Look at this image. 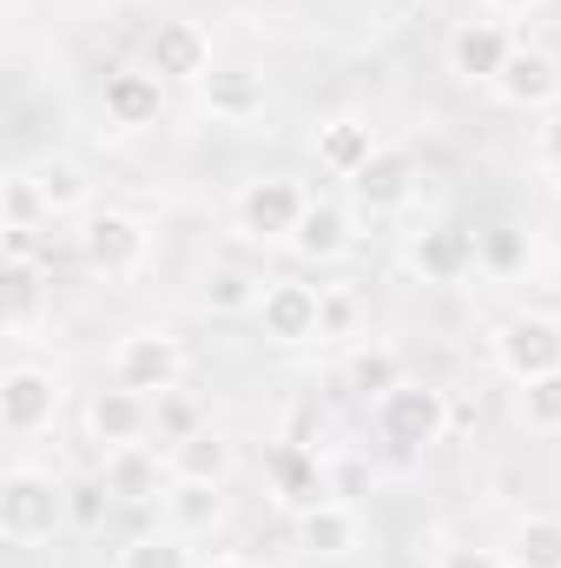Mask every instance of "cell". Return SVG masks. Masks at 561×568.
<instances>
[{"label": "cell", "instance_id": "cell-1", "mask_svg": "<svg viewBox=\"0 0 561 568\" xmlns=\"http://www.w3.org/2000/svg\"><path fill=\"white\" fill-rule=\"evenodd\" d=\"M73 523V503H67V483L40 463H13L0 476V542L7 549H40L53 542L60 529Z\"/></svg>", "mask_w": 561, "mask_h": 568}, {"label": "cell", "instance_id": "cell-2", "mask_svg": "<svg viewBox=\"0 0 561 568\" xmlns=\"http://www.w3.org/2000/svg\"><path fill=\"white\" fill-rule=\"evenodd\" d=\"M73 245H80V265L93 278L126 284V278H140L145 258H152V225H145L140 212H126V205H93L80 219Z\"/></svg>", "mask_w": 561, "mask_h": 568}, {"label": "cell", "instance_id": "cell-3", "mask_svg": "<svg viewBox=\"0 0 561 568\" xmlns=\"http://www.w3.org/2000/svg\"><path fill=\"white\" fill-rule=\"evenodd\" d=\"M304 212H310V192H304L297 179H284V172L245 179L238 199H232V225H238L252 245H290L297 225H304Z\"/></svg>", "mask_w": 561, "mask_h": 568}, {"label": "cell", "instance_id": "cell-4", "mask_svg": "<svg viewBox=\"0 0 561 568\" xmlns=\"http://www.w3.org/2000/svg\"><path fill=\"white\" fill-rule=\"evenodd\" d=\"M489 351L509 384H536V377L561 371V317L555 311H509L489 331Z\"/></svg>", "mask_w": 561, "mask_h": 568}, {"label": "cell", "instance_id": "cell-5", "mask_svg": "<svg viewBox=\"0 0 561 568\" xmlns=\"http://www.w3.org/2000/svg\"><path fill=\"white\" fill-rule=\"evenodd\" d=\"M377 436H384L397 456H422V449H436V443L449 436V390L404 377V384L377 404Z\"/></svg>", "mask_w": 561, "mask_h": 568}, {"label": "cell", "instance_id": "cell-6", "mask_svg": "<svg viewBox=\"0 0 561 568\" xmlns=\"http://www.w3.org/2000/svg\"><path fill=\"white\" fill-rule=\"evenodd\" d=\"M113 384H126V390H140V397L178 390V384H185V344H178V331H165V324L126 331L120 351H113Z\"/></svg>", "mask_w": 561, "mask_h": 568}, {"label": "cell", "instance_id": "cell-7", "mask_svg": "<svg viewBox=\"0 0 561 568\" xmlns=\"http://www.w3.org/2000/svg\"><path fill=\"white\" fill-rule=\"evenodd\" d=\"M258 331H265V344H278V351H297V344H324V284L310 278H272L265 284V297H258Z\"/></svg>", "mask_w": 561, "mask_h": 568}, {"label": "cell", "instance_id": "cell-8", "mask_svg": "<svg viewBox=\"0 0 561 568\" xmlns=\"http://www.w3.org/2000/svg\"><path fill=\"white\" fill-rule=\"evenodd\" d=\"M509 53H516V33H509L496 13H469V20H456L449 40H442V60H449V73H456L462 87H496L502 67H509Z\"/></svg>", "mask_w": 561, "mask_h": 568}, {"label": "cell", "instance_id": "cell-9", "mask_svg": "<svg viewBox=\"0 0 561 568\" xmlns=\"http://www.w3.org/2000/svg\"><path fill=\"white\" fill-rule=\"evenodd\" d=\"M60 417V377L47 364H7L0 371V429L13 443H33Z\"/></svg>", "mask_w": 561, "mask_h": 568}, {"label": "cell", "instance_id": "cell-10", "mask_svg": "<svg viewBox=\"0 0 561 568\" xmlns=\"http://www.w3.org/2000/svg\"><path fill=\"white\" fill-rule=\"evenodd\" d=\"M145 73H159L165 87L172 80H185V87H198L205 73H212V33L198 27V20H159L152 33H145V60H140Z\"/></svg>", "mask_w": 561, "mask_h": 568}, {"label": "cell", "instance_id": "cell-11", "mask_svg": "<svg viewBox=\"0 0 561 568\" xmlns=\"http://www.w3.org/2000/svg\"><path fill=\"white\" fill-rule=\"evenodd\" d=\"M502 106H516V113H555L561 106V60L549 47H529V40H516V53H509V67H502V80L489 87Z\"/></svg>", "mask_w": 561, "mask_h": 568}, {"label": "cell", "instance_id": "cell-12", "mask_svg": "<svg viewBox=\"0 0 561 568\" xmlns=\"http://www.w3.org/2000/svg\"><path fill=\"white\" fill-rule=\"evenodd\" d=\"M100 483L113 489V503L126 509H159L165 489H172V463L152 449V443H133V449H106L100 456Z\"/></svg>", "mask_w": 561, "mask_h": 568}, {"label": "cell", "instance_id": "cell-13", "mask_svg": "<svg viewBox=\"0 0 561 568\" xmlns=\"http://www.w3.org/2000/svg\"><path fill=\"white\" fill-rule=\"evenodd\" d=\"M80 424H86V443H93L100 456H106V449H133V443H145V436H152V397L126 390V384L93 390Z\"/></svg>", "mask_w": 561, "mask_h": 568}, {"label": "cell", "instance_id": "cell-14", "mask_svg": "<svg viewBox=\"0 0 561 568\" xmlns=\"http://www.w3.org/2000/svg\"><path fill=\"white\" fill-rule=\"evenodd\" d=\"M476 265H482V252H476V232L469 225L436 219V225H422L417 239H410V272L422 284H462Z\"/></svg>", "mask_w": 561, "mask_h": 568}, {"label": "cell", "instance_id": "cell-15", "mask_svg": "<svg viewBox=\"0 0 561 568\" xmlns=\"http://www.w3.org/2000/svg\"><path fill=\"white\" fill-rule=\"evenodd\" d=\"M350 199H357V212H370V219L404 212V205L417 199V159H410L404 145H377V159L350 179Z\"/></svg>", "mask_w": 561, "mask_h": 568}, {"label": "cell", "instance_id": "cell-16", "mask_svg": "<svg viewBox=\"0 0 561 568\" xmlns=\"http://www.w3.org/2000/svg\"><path fill=\"white\" fill-rule=\"evenodd\" d=\"M100 113H106V126H120V133H145V126H159V113H165V80L145 73V67H120V73H106V87H100Z\"/></svg>", "mask_w": 561, "mask_h": 568}, {"label": "cell", "instance_id": "cell-17", "mask_svg": "<svg viewBox=\"0 0 561 568\" xmlns=\"http://www.w3.org/2000/svg\"><path fill=\"white\" fill-rule=\"evenodd\" d=\"M297 549L304 556H324V562H344V556H357L364 549V516H357V503H310V509H297Z\"/></svg>", "mask_w": 561, "mask_h": 568}, {"label": "cell", "instance_id": "cell-18", "mask_svg": "<svg viewBox=\"0 0 561 568\" xmlns=\"http://www.w3.org/2000/svg\"><path fill=\"white\" fill-rule=\"evenodd\" d=\"M198 106H205L218 126H245V120H258V113L272 106V93H265V80L245 73V67H212V73L198 80Z\"/></svg>", "mask_w": 561, "mask_h": 568}, {"label": "cell", "instance_id": "cell-19", "mask_svg": "<svg viewBox=\"0 0 561 568\" xmlns=\"http://www.w3.org/2000/svg\"><path fill=\"white\" fill-rule=\"evenodd\" d=\"M272 496H278L284 509H310V503H330L324 449H304V443H278V449H272Z\"/></svg>", "mask_w": 561, "mask_h": 568}, {"label": "cell", "instance_id": "cell-20", "mask_svg": "<svg viewBox=\"0 0 561 568\" xmlns=\"http://www.w3.org/2000/svg\"><path fill=\"white\" fill-rule=\"evenodd\" d=\"M350 245H357L350 212H344L337 199H317V192H310V212H304V225H297L290 252H297L304 265H337V258H350Z\"/></svg>", "mask_w": 561, "mask_h": 568}, {"label": "cell", "instance_id": "cell-21", "mask_svg": "<svg viewBox=\"0 0 561 568\" xmlns=\"http://www.w3.org/2000/svg\"><path fill=\"white\" fill-rule=\"evenodd\" d=\"M310 152H317V165L330 172V179H357L370 159H377V133L364 126V120H350V113H337V120H324L317 133H310Z\"/></svg>", "mask_w": 561, "mask_h": 568}, {"label": "cell", "instance_id": "cell-22", "mask_svg": "<svg viewBox=\"0 0 561 568\" xmlns=\"http://www.w3.org/2000/svg\"><path fill=\"white\" fill-rule=\"evenodd\" d=\"M27 179H33V192H40L47 219H73V212H86V199H93L86 165H80V159H67V152H40V159L27 165Z\"/></svg>", "mask_w": 561, "mask_h": 568}, {"label": "cell", "instance_id": "cell-23", "mask_svg": "<svg viewBox=\"0 0 561 568\" xmlns=\"http://www.w3.org/2000/svg\"><path fill=\"white\" fill-rule=\"evenodd\" d=\"M159 509H165V529H178L192 542V536H212L232 516V496H225V483H178L172 476V489H165Z\"/></svg>", "mask_w": 561, "mask_h": 568}, {"label": "cell", "instance_id": "cell-24", "mask_svg": "<svg viewBox=\"0 0 561 568\" xmlns=\"http://www.w3.org/2000/svg\"><path fill=\"white\" fill-rule=\"evenodd\" d=\"M165 463H172V476L178 483H232V469H238V443L225 436V429H198V436H185V443H165Z\"/></svg>", "mask_w": 561, "mask_h": 568}, {"label": "cell", "instance_id": "cell-25", "mask_svg": "<svg viewBox=\"0 0 561 568\" xmlns=\"http://www.w3.org/2000/svg\"><path fill=\"white\" fill-rule=\"evenodd\" d=\"M265 272H252V265H212L205 278H198V304L212 311V317H252L258 311V297H265Z\"/></svg>", "mask_w": 561, "mask_h": 568}, {"label": "cell", "instance_id": "cell-26", "mask_svg": "<svg viewBox=\"0 0 561 568\" xmlns=\"http://www.w3.org/2000/svg\"><path fill=\"white\" fill-rule=\"evenodd\" d=\"M397 384H404V357H397L390 344H357V351L344 357V390H350L357 404H370V410H377Z\"/></svg>", "mask_w": 561, "mask_h": 568}, {"label": "cell", "instance_id": "cell-27", "mask_svg": "<svg viewBox=\"0 0 561 568\" xmlns=\"http://www.w3.org/2000/svg\"><path fill=\"white\" fill-rule=\"evenodd\" d=\"M0 284H7V331L27 337L40 324V311H47V265L40 258H13L0 272Z\"/></svg>", "mask_w": 561, "mask_h": 568}, {"label": "cell", "instance_id": "cell-28", "mask_svg": "<svg viewBox=\"0 0 561 568\" xmlns=\"http://www.w3.org/2000/svg\"><path fill=\"white\" fill-rule=\"evenodd\" d=\"M502 556L509 568H561V516H516Z\"/></svg>", "mask_w": 561, "mask_h": 568}, {"label": "cell", "instance_id": "cell-29", "mask_svg": "<svg viewBox=\"0 0 561 568\" xmlns=\"http://www.w3.org/2000/svg\"><path fill=\"white\" fill-rule=\"evenodd\" d=\"M113 568H198V556L185 549L178 529H145V536H133V542H120Z\"/></svg>", "mask_w": 561, "mask_h": 568}, {"label": "cell", "instance_id": "cell-30", "mask_svg": "<svg viewBox=\"0 0 561 568\" xmlns=\"http://www.w3.org/2000/svg\"><path fill=\"white\" fill-rule=\"evenodd\" d=\"M516 417L529 436H561V371L536 377V384H516Z\"/></svg>", "mask_w": 561, "mask_h": 568}, {"label": "cell", "instance_id": "cell-31", "mask_svg": "<svg viewBox=\"0 0 561 568\" xmlns=\"http://www.w3.org/2000/svg\"><path fill=\"white\" fill-rule=\"evenodd\" d=\"M476 252H482V272H496V278H522L536 245H529L522 225H489V232H476Z\"/></svg>", "mask_w": 561, "mask_h": 568}, {"label": "cell", "instance_id": "cell-32", "mask_svg": "<svg viewBox=\"0 0 561 568\" xmlns=\"http://www.w3.org/2000/svg\"><path fill=\"white\" fill-rule=\"evenodd\" d=\"M198 429H205V410H198L192 390L152 397V436H159V443H185V436H198Z\"/></svg>", "mask_w": 561, "mask_h": 568}, {"label": "cell", "instance_id": "cell-33", "mask_svg": "<svg viewBox=\"0 0 561 568\" xmlns=\"http://www.w3.org/2000/svg\"><path fill=\"white\" fill-rule=\"evenodd\" d=\"M0 199H7V225H20V232L53 225V219H47V205H40V192H33V179H27V165H13V172L0 179Z\"/></svg>", "mask_w": 561, "mask_h": 568}, {"label": "cell", "instance_id": "cell-34", "mask_svg": "<svg viewBox=\"0 0 561 568\" xmlns=\"http://www.w3.org/2000/svg\"><path fill=\"white\" fill-rule=\"evenodd\" d=\"M364 331V297L350 284H324V344H350Z\"/></svg>", "mask_w": 561, "mask_h": 568}, {"label": "cell", "instance_id": "cell-35", "mask_svg": "<svg viewBox=\"0 0 561 568\" xmlns=\"http://www.w3.org/2000/svg\"><path fill=\"white\" fill-rule=\"evenodd\" d=\"M67 503H73V523H80V529H93V523L113 509V489H106V483H100V469H93L86 483H67Z\"/></svg>", "mask_w": 561, "mask_h": 568}, {"label": "cell", "instance_id": "cell-36", "mask_svg": "<svg viewBox=\"0 0 561 568\" xmlns=\"http://www.w3.org/2000/svg\"><path fill=\"white\" fill-rule=\"evenodd\" d=\"M529 159H536L549 179L561 172V106H555V113H542V120L529 126Z\"/></svg>", "mask_w": 561, "mask_h": 568}, {"label": "cell", "instance_id": "cell-37", "mask_svg": "<svg viewBox=\"0 0 561 568\" xmlns=\"http://www.w3.org/2000/svg\"><path fill=\"white\" fill-rule=\"evenodd\" d=\"M324 476H330V496H337V503H357L364 483H370V469L350 463V456H324Z\"/></svg>", "mask_w": 561, "mask_h": 568}, {"label": "cell", "instance_id": "cell-38", "mask_svg": "<svg viewBox=\"0 0 561 568\" xmlns=\"http://www.w3.org/2000/svg\"><path fill=\"white\" fill-rule=\"evenodd\" d=\"M436 568H509V556H502V549H476V542H469V549H442Z\"/></svg>", "mask_w": 561, "mask_h": 568}, {"label": "cell", "instance_id": "cell-39", "mask_svg": "<svg viewBox=\"0 0 561 568\" xmlns=\"http://www.w3.org/2000/svg\"><path fill=\"white\" fill-rule=\"evenodd\" d=\"M198 568H258V562L238 556V549H212V556H198Z\"/></svg>", "mask_w": 561, "mask_h": 568}, {"label": "cell", "instance_id": "cell-40", "mask_svg": "<svg viewBox=\"0 0 561 568\" xmlns=\"http://www.w3.org/2000/svg\"><path fill=\"white\" fill-rule=\"evenodd\" d=\"M482 7H489V13H536L542 0H482Z\"/></svg>", "mask_w": 561, "mask_h": 568}, {"label": "cell", "instance_id": "cell-41", "mask_svg": "<svg viewBox=\"0 0 561 568\" xmlns=\"http://www.w3.org/2000/svg\"><path fill=\"white\" fill-rule=\"evenodd\" d=\"M555 199H561V172H555Z\"/></svg>", "mask_w": 561, "mask_h": 568}, {"label": "cell", "instance_id": "cell-42", "mask_svg": "<svg viewBox=\"0 0 561 568\" xmlns=\"http://www.w3.org/2000/svg\"><path fill=\"white\" fill-rule=\"evenodd\" d=\"M120 7H133V0H120Z\"/></svg>", "mask_w": 561, "mask_h": 568}]
</instances>
